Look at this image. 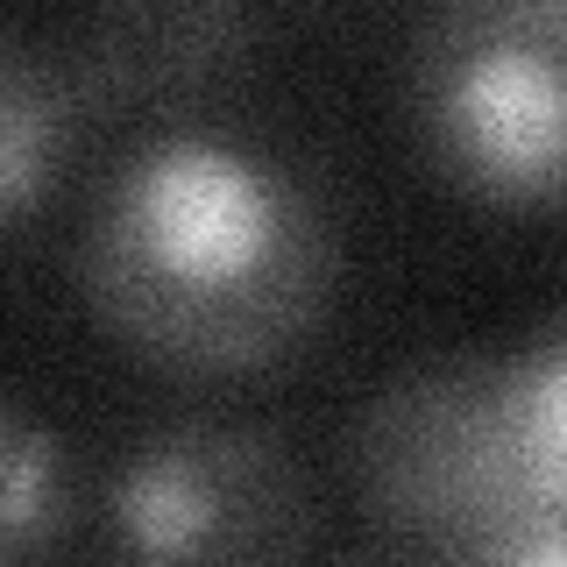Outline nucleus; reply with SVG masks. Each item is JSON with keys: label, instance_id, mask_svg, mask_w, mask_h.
Segmentation results:
<instances>
[{"label": "nucleus", "instance_id": "obj_2", "mask_svg": "<svg viewBox=\"0 0 567 567\" xmlns=\"http://www.w3.org/2000/svg\"><path fill=\"white\" fill-rule=\"evenodd\" d=\"M341 461L369 532L425 554H475L554 518L518 425L511 354H447L377 383L348 419Z\"/></svg>", "mask_w": 567, "mask_h": 567}, {"label": "nucleus", "instance_id": "obj_8", "mask_svg": "<svg viewBox=\"0 0 567 567\" xmlns=\"http://www.w3.org/2000/svg\"><path fill=\"white\" fill-rule=\"evenodd\" d=\"M511 390H518V425L539 461V483L554 511H567V306L525 348H511Z\"/></svg>", "mask_w": 567, "mask_h": 567}, {"label": "nucleus", "instance_id": "obj_1", "mask_svg": "<svg viewBox=\"0 0 567 567\" xmlns=\"http://www.w3.org/2000/svg\"><path fill=\"white\" fill-rule=\"evenodd\" d=\"M341 270L327 192L270 135L171 114L114 156L79 220V291L142 362L248 377L319 327Z\"/></svg>", "mask_w": 567, "mask_h": 567}, {"label": "nucleus", "instance_id": "obj_5", "mask_svg": "<svg viewBox=\"0 0 567 567\" xmlns=\"http://www.w3.org/2000/svg\"><path fill=\"white\" fill-rule=\"evenodd\" d=\"M85 106H164L227 79L248 43V8H100L50 35Z\"/></svg>", "mask_w": 567, "mask_h": 567}, {"label": "nucleus", "instance_id": "obj_9", "mask_svg": "<svg viewBox=\"0 0 567 567\" xmlns=\"http://www.w3.org/2000/svg\"><path fill=\"white\" fill-rule=\"evenodd\" d=\"M454 567H567V511L554 518H532L518 532H504V539L475 546V554H461Z\"/></svg>", "mask_w": 567, "mask_h": 567}, {"label": "nucleus", "instance_id": "obj_4", "mask_svg": "<svg viewBox=\"0 0 567 567\" xmlns=\"http://www.w3.org/2000/svg\"><path fill=\"white\" fill-rule=\"evenodd\" d=\"M312 483L270 425L192 412L142 433L106 483V567H312Z\"/></svg>", "mask_w": 567, "mask_h": 567}, {"label": "nucleus", "instance_id": "obj_7", "mask_svg": "<svg viewBox=\"0 0 567 567\" xmlns=\"http://www.w3.org/2000/svg\"><path fill=\"white\" fill-rule=\"evenodd\" d=\"M58 433L22 398L0 404V567H35V554L58 532L64 461Z\"/></svg>", "mask_w": 567, "mask_h": 567}, {"label": "nucleus", "instance_id": "obj_6", "mask_svg": "<svg viewBox=\"0 0 567 567\" xmlns=\"http://www.w3.org/2000/svg\"><path fill=\"white\" fill-rule=\"evenodd\" d=\"M85 114L93 106H85L79 79L64 71L58 43H35V35L0 43V213L14 227L35 213Z\"/></svg>", "mask_w": 567, "mask_h": 567}, {"label": "nucleus", "instance_id": "obj_3", "mask_svg": "<svg viewBox=\"0 0 567 567\" xmlns=\"http://www.w3.org/2000/svg\"><path fill=\"white\" fill-rule=\"evenodd\" d=\"M404 128L468 199L567 206V0H447L419 14Z\"/></svg>", "mask_w": 567, "mask_h": 567}, {"label": "nucleus", "instance_id": "obj_10", "mask_svg": "<svg viewBox=\"0 0 567 567\" xmlns=\"http://www.w3.org/2000/svg\"><path fill=\"white\" fill-rule=\"evenodd\" d=\"M461 554H425V546H404V539H369L348 567H454Z\"/></svg>", "mask_w": 567, "mask_h": 567}]
</instances>
